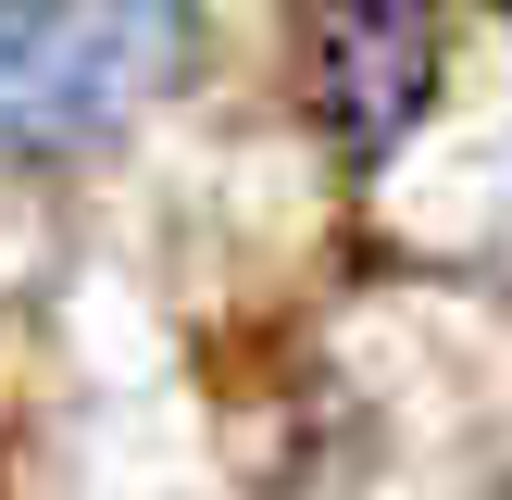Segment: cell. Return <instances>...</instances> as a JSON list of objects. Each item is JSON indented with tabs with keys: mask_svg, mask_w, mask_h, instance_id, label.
Listing matches in <instances>:
<instances>
[{
	"mask_svg": "<svg viewBox=\"0 0 512 500\" xmlns=\"http://www.w3.org/2000/svg\"><path fill=\"white\" fill-rule=\"evenodd\" d=\"M200 75L188 0H0V163H88Z\"/></svg>",
	"mask_w": 512,
	"mask_h": 500,
	"instance_id": "cell-1",
	"label": "cell"
},
{
	"mask_svg": "<svg viewBox=\"0 0 512 500\" xmlns=\"http://www.w3.org/2000/svg\"><path fill=\"white\" fill-rule=\"evenodd\" d=\"M288 88L338 163H388L438 113V0H300Z\"/></svg>",
	"mask_w": 512,
	"mask_h": 500,
	"instance_id": "cell-2",
	"label": "cell"
},
{
	"mask_svg": "<svg viewBox=\"0 0 512 500\" xmlns=\"http://www.w3.org/2000/svg\"><path fill=\"white\" fill-rule=\"evenodd\" d=\"M488 13H500V25H512V0H488Z\"/></svg>",
	"mask_w": 512,
	"mask_h": 500,
	"instance_id": "cell-3",
	"label": "cell"
}]
</instances>
